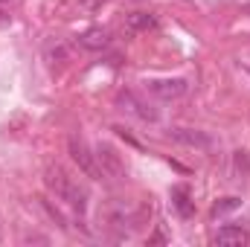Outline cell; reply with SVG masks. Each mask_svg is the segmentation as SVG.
Instances as JSON below:
<instances>
[{"mask_svg": "<svg viewBox=\"0 0 250 247\" xmlns=\"http://www.w3.org/2000/svg\"><path fill=\"white\" fill-rule=\"evenodd\" d=\"M44 184H47V189H50L59 201L70 204L76 212H84V209H87V186H82L76 178H70L62 166H47Z\"/></svg>", "mask_w": 250, "mask_h": 247, "instance_id": "cell-1", "label": "cell"}, {"mask_svg": "<svg viewBox=\"0 0 250 247\" xmlns=\"http://www.w3.org/2000/svg\"><path fill=\"white\" fill-rule=\"evenodd\" d=\"M67 148H70V157L76 160V166H79L90 181H99V178H102L99 163H96V154L87 148V143H84L82 137H76V134H73V137L67 140Z\"/></svg>", "mask_w": 250, "mask_h": 247, "instance_id": "cell-2", "label": "cell"}, {"mask_svg": "<svg viewBox=\"0 0 250 247\" xmlns=\"http://www.w3.org/2000/svg\"><path fill=\"white\" fill-rule=\"evenodd\" d=\"M93 154H96V163H99L102 178H117V181L125 178V163L111 143H99V145L93 148Z\"/></svg>", "mask_w": 250, "mask_h": 247, "instance_id": "cell-3", "label": "cell"}, {"mask_svg": "<svg viewBox=\"0 0 250 247\" xmlns=\"http://www.w3.org/2000/svg\"><path fill=\"white\" fill-rule=\"evenodd\" d=\"M169 134H172V140L184 143V145H189V148H198V151H209V148L215 145L212 137H209L207 131H195V128H172Z\"/></svg>", "mask_w": 250, "mask_h": 247, "instance_id": "cell-4", "label": "cell"}, {"mask_svg": "<svg viewBox=\"0 0 250 247\" xmlns=\"http://www.w3.org/2000/svg\"><path fill=\"white\" fill-rule=\"evenodd\" d=\"M187 79H154V82H148V90L160 99H178L187 93Z\"/></svg>", "mask_w": 250, "mask_h": 247, "instance_id": "cell-5", "label": "cell"}, {"mask_svg": "<svg viewBox=\"0 0 250 247\" xmlns=\"http://www.w3.org/2000/svg\"><path fill=\"white\" fill-rule=\"evenodd\" d=\"M250 236L245 227H236V224H227V227H221L218 233H215V245H224V247H242L248 245Z\"/></svg>", "mask_w": 250, "mask_h": 247, "instance_id": "cell-6", "label": "cell"}, {"mask_svg": "<svg viewBox=\"0 0 250 247\" xmlns=\"http://www.w3.org/2000/svg\"><path fill=\"white\" fill-rule=\"evenodd\" d=\"M154 26H157V18H154L151 12H131V15L125 18V32H128V35L148 32V29H154Z\"/></svg>", "mask_w": 250, "mask_h": 247, "instance_id": "cell-7", "label": "cell"}, {"mask_svg": "<svg viewBox=\"0 0 250 247\" xmlns=\"http://www.w3.org/2000/svg\"><path fill=\"white\" fill-rule=\"evenodd\" d=\"M120 105H123V111L134 114V117H140V120L157 123V111H146V105H143V102H140L134 93H120Z\"/></svg>", "mask_w": 250, "mask_h": 247, "instance_id": "cell-8", "label": "cell"}, {"mask_svg": "<svg viewBox=\"0 0 250 247\" xmlns=\"http://www.w3.org/2000/svg\"><path fill=\"white\" fill-rule=\"evenodd\" d=\"M108 44H111V35H108L105 29H99V26H96V29H87V32L79 35V47L93 50V53H96V50H105Z\"/></svg>", "mask_w": 250, "mask_h": 247, "instance_id": "cell-9", "label": "cell"}, {"mask_svg": "<svg viewBox=\"0 0 250 247\" xmlns=\"http://www.w3.org/2000/svg\"><path fill=\"white\" fill-rule=\"evenodd\" d=\"M172 206L178 209L181 218H192L195 215V204L189 198V186H175L172 189Z\"/></svg>", "mask_w": 250, "mask_h": 247, "instance_id": "cell-10", "label": "cell"}, {"mask_svg": "<svg viewBox=\"0 0 250 247\" xmlns=\"http://www.w3.org/2000/svg\"><path fill=\"white\" fill-rule=\"evenodd\" d=\"M239 206H242L239 198H221V201H215L212 215H221V212H230V209H239Z\"/></svg>", "mask_w": 250, "mask_h": 247, "instance_id": "cell-11", "label": "cell"}, {"mask_svg": "<svg viewBox=\"0 0 250 247\" xmlns=\"http://www.w3.org/2000/svg\"><path fill=\"white\" fill-rule=\"evenodd\" d=\"M0 15H3V12H0ZM6 23H9V18H0V26H6Z\"/></svg>", "mask_w": 250, "mask_h": 247, "instance_id": "cell-12", "label": "cell"}, {"mask_svg": "<svg viewBox=\"0 0 250 247\" xmlns=\"http://www.w3.org/2000/svg\"><path fill=\"white\" fill-rule=\"evenodd\" d=\"M0 3H9V0H0Z\"/></svg>", "mask_w": 250, "mask_h": 247, "instance_id": "cell-13", "label": "cell"}]
</instances>
